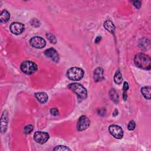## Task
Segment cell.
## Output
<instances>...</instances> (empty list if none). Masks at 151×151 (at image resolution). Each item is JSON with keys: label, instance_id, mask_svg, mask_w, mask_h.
Returning <instances> with one entry per match:
<instances>
[{"label": "cell", "instance_id": "6da1fadb", "mask_svg": "<svg viewBox=\"0 0 151 151\" xmlns=\"http://www.w3.org/2000/svg\"><path fill=\"white\" fill-rule=\"evenodd\" d=\"M135 63L142 69L149 70L151 68V60L150 57L144 53L137 54L134 58Z\"/></svg>", "mask_w": 151, "mask_h": 151}, {"label": "cell", "instance_id": "7a4b0ae2", "mask_svg": "<svg viewBox=\"0 0 151 151\" xmlns=\"http://www.w3.org/2000/svg\"><path fill=\"white\" fill-rule=\"evenodd\" d=\"M69 89L72 90L75 94L78 96L79 99L84 100L86 99L87 96V92L86 88L81 84L78 83H71L68 86Z\"/></svg>", "mask_w": 151, "mask_h": 151}, {"label": "cell", "instance_id": "3957f363", "mask_svg": "<svg viewBox=\"0 0 151 151\" xmlns=\"http://www.w3.org/2000/svg\"><path fill=\"white\" fill-rule=\"evenodd\" d=\"M84 76V71L79 67H72L68 70L67 72V78L73 81L81 80Z\"/></svg>", "mask_w": 151, "mask_h": 151}, {"label": "cell", "instance_id": "277c9868", "mask_svg": "<svg viewBox=\"0 0 151 151\" xmlns=\"http://www.w3.org/2000/svg\"><path fill=\"white\" fill-rule=\"evenodd\" d=\"M38 67L37 65L31 61H25L21 65V71L27 74H32L36 72Z\"/></svg>", "mask_w": 151, "mask_h": 151}, {"label": "cell", "instance_id": "5b68a950", "mask_svg": "<svg viewBox=\"0 0 151 151\" xmlns=\"http://www.w3.org/2000/svg\"><path fill=\"white\" fill-rule=\"evenodd\" d=\"M90 121L86 116L83 115L80 117L77 124V129L79 131H83L89 127Z\"/></svg>", "mask_w": 151, "mask_h": 151}, {"label": "cell", "instance_id": "8992f818", "mask_svg": "<svg viewBox=\"0 0 151 151\" xmlns=\"http://www.w3.org/2000/svg\"><path fill=\"white\" fill-rule=\"evenodd\" d=\"M110 133L116 139H121L123 136V132L121 127L118 125L112 124L109 128Z\"/></svg>", "mask_w": 151, "mask_h": 151}, {"label": "cell", "instance_id": "52a82bcc", "mask_svg": "<svg viewBox=\"0 0 151 151\" xmlns=\"http://www.w3.org/2000/svg\"><path fill=\"white\" fill-rule=\"evenodd\" d=\"M49 135L47 132L38 131L35 132L34 135V140L40 144H44L47 142L49 139Z\"/></svg>", "mask_w": 151, "mask_h": 151}, {"label": "cell", "instance_id": "ba28073f", "mask_svg": "<svg viewBox=\"0 0 151 151\" xmlns=\"http://www.w3.org/2000/svg\"><path fill=\"white\" fill-rule=\"evenodd\" d=\"M31 46L35 48H42L46 45V41L41 37H33L30 41Z\"/></svg>", "mask_w": 151, "mask_h": 151}, {"label": "cell", "instance_id": "9c48e42d", "mask_svg": "<svg viewBox=\"0 0 151 151\" xmlns=\"http://www.w3.org/2000/svg\"><path fill=\"white\" fill-rule=\"evenodd\" d=\"M10 29L12 33L18 35L24 31V24L20 22H13L11 24Z\"/></svg>", "mask_w": 151, "mask_h": 151}, {"label": "cell", "instance_id": "30bf717a", "mask_svg": "<svg viewBox=\"0 0 151 151\" xmlns=\"http://www.w3.org/2000/svg\"><path fill=\"white\" fill-rule=\"evenodd\" d=\"M45 55L54 62L57 63L59 61V55L56 50L53 48H50L46 50L44 53Z\"/></svg>", "mask_w": 151, "mask_h": 151}, {"label": "cell", "instance_id": "8fae6325", "mask_svg": "<svg viewBox=\"0 0 151 151\" xmlns=\"http://www.w3.org/2000/svg\"><path fill=\"white\" fill-rule=\"evenodd\" d=\"M8 115L7 111H4L3 112V114L1 118V132L3 133L6 132L7 127L8 124Z\"/></svg>", "mask_w": 151, "mask_h": 151}, {"label": "cell", "instance_id": "7c38bea8", "mask_svg": "<svg viewBox=\"0 0 151 151\" xmlns=\"http://www.w3.org/2000/svg\"><path fill=\"white\" fill-rule=\"evenodd\" d=\"M93 78L96 82L101 81L103 79V69L101 67L96 69L93 73Z\"/></svg>", "mask_w": 151, "mask_h": 151}, {"label": "cell", "instance_id": "4fadbf2b", "mask_svg": "<svg viewBox=\"0 0 151 151\" xmlns=\"http://www.w3.org/2000/svg\"><path fill=\"white\" fill-rule=\"evenodd\" d=\"M35 96L41 103H45L48 100V96L45 92L36 93Z\"/></svg>", "mask_w": 151, "mask_h": 151}, {"label": "cell", "instance_id": "5bb4252c", "mask_svg": "<svg viewBox=\"0 0 151 151\" xmlns=\"http://www.w3.org/2000/svg\"><path fill=\"white\" fill-rule=\"evenodd\" d=\"M103 26L105 27V29L108 31L109 32L111 33H113L115 31V25L113 24V22L110 20H107L103 24Z\"/></svg>", "mask_w": 151, "mask_h": 151}, {"label": "cell", "instance_id": "9a60e30c", "mask_svg": "<svg viewBox=\"0 0 151 151\" xmlns=\"http://www.w3.org/2000/svg\"><path fill=\"white\" fill-rule=\"evenodd\" d=\"M10 18V12L8 11H7L6 10H3L1 12V16H0V21H1V22L5 23L7 21H8Z\"/></svg>", "mask_w": 151, "mask_h": 151}, {"label": "cell", "instance_id": "2e32d148", "mask_svg": "<svg viewBox=\"0 0 151 151\" xmlns=\"http://www.w3.org/2000/svg\"><path fill=\"white\" fill-rule=\"evenodd\" d=\"M109 96L112 101L116 104L119 103V96L115 89H111L109 92Z\"/></svg>", "mask_w": 151, "mask_h": 151}, {"label": "cell", "instance_id": "e0dca14e", "mask_svg": "<svg viewBox=\"0 0 151 151\" xmlns=\"http://www.w3.org/2000/svg\"><path fill=\"white\" fill-rule=\"evenodd\" d=\"M141 92L144 96V97L146 99L150 100V87L146 86L142 88Z\"/></svg>", "mask_w": 151, "mask_h": 151}, {"label": "cell", "instance_id": "ac0fdd59", "mask_svg": "<svg viewBox=\"0 0 151 151\" xmlns=\"http://www.w3.org/2000/svg\"><path fill=\"white\" fill-rule=\"evenodd\" d=\"M139 46L141 49L147 50L150 48V41L147 39H143L139 43Z\"/></svg>", "mask_w": 151, "mask_h": 151}, {"label": "cell", "instance_id": "d6986e66", "mask_svg": "<svg viewBox=\"0 0 151 151\" xmlns=\"http://www.w3.org/2000/svg\"><path fill=\"white\" fill-rule=\"evenodd\" d=\"M114 81L117 84H120L123 82L122 75L119 70H118L115 74Z\"/></svg>", "mask_w": 151, "mask_h": 151}, {"label": "cell", "instance_id": "ffe728a7", "mask_svg": "<svg viewBox=\"0 0 151 151\" xmlns=\"http://www.w3.org/2000/svg\"><path fill=\"white\" fill-rule=\"evenodd\" d=\"M46 36L47 37V39H48V40L50 41V43H51L52 44H55L57 43V39H56V37L54 35L48 33V34H47Z\"/></svg>", "mask_w": 151, "mask_h": 151}, {"label": "cell", "instance_id": "44dd1931", "mask_svg": "<svg viewBox=\"0 0 151 151\" xmlns=\"http://www.w3.org/2000/svg\"><path fill=\"white\" fill-rule=\"evenodd\" d=\"M33 129H34V127L32 124H29L24 128V132L26 135H27V134L30 133L33 131Z\"/></svg>", "mask_w": 151, "mask_h": 151}, {"label": "cell", "instance_id": "7402d4cb", "mask_svg": "<svg viewBox=\"0 0 151 151\" xmlns=\"http://www.w3.org/2000/svg\"><path fill=\"white\" fill-rule=\"evenodd\" d=\"M54 150H60V151H67V150H71V149L68 148L67 146H62V145H59L57 146L54 149Z\"/></svg>", "mask_w": 151, "mask_h": 151}, {"label": "cell", "instance_id": "603a6c76", "mask_svg": "<svg viewBox=\"0 0 151 151\" xmlns=\"http://www.w3.org/2000/svg\"><path fill=\"white\" fill-rule=\"evenodd\" d=\"M31 26L33 27H39L40 26V22L39 20L34 18L31 21Z\"/></svg>", "mask_w": 151, "mask_h": 151}, {"label": "cell", "instance_id": "cb8c5ba5", "mask_svg": "<svg viewBox=\"0 0 151 151\" xmlns=\"http://www.w3.org/2000/svg\"><path fill=\"white\" fill-rule=\"evenodd\" d=\"M136 127V123L135 122L133 121V120H132L131 121L129 124H128V129L129 130V131H133L135 129Z\"/></svg>", "mask_w": 151, "mask_h": 151}, {"label": "cell", "instance_id": "d4e9b609", "mask_svg": "<svg viewBox=\"0 0 151 151\" xmlns=\"http://www.w3.org/2000/svg\"><path fill=\"white\" fill-rule=\"evenodd\" d=\"M50 113L53 116H58V114H59V112H58V110L56 108H53V109H51V110H50Z\"/></svg>", "mask_w": 151, "mask_h": 151}, {"label": "cell", "instance_id": "484cf974", "mask_svg": "<svg viewBox=\"0 0 151 151\" xmlns=\"http://www.w3.org/2000/svg\"><path fill=\"white\" fill-rule=\"evenodd\" d=\"M133 5H134L137 9L140 8V7H141V1H133Z\"/></svg>", "mask_w": 151, "mask_h": 151}, {"label": "cell", "instance_id": "4316f807", "mask_svg": "<svg viewBox=\"0 0 151 151\" xmlns=\"http://www.w3.org/2000/svg\"><path fill=\"white\" fill-rule=\"evenodd\" d=\"M123 89L124 92H127L128 91V90L129 89V85H128V83L127 82H124V83H123Z\"/></svg>", "mask_w": 151, "mask_h": 151}, {"label": "cell", "instance_id": "83f0119b", "mask_svg": "<svg viewBox=\"0 0 151 151\" xmlns=\"http://www.w3.org/2000/svg\"><path fill=\"white\" fill-rule=\"evenodd\" d=\"M100 40H101V37H97L95 39V43L97 44L100 41Z\"/></svg>", "mask_w": 151, "mask_h": 151}, {"label": "cell", "instance_id": "f1b7e54d", "mask_svg": "<svg viewBox=\"0 0 151 151\" xmlns=\"http://www.w3.org/2000/svg\"><path fill=\"white\" fill-rule=\"evenodd\" d=\"M123 97L124 100H127V99L128 98V96H127V92H123Z\"/></svg>", "mask_w": 151, "mask_h": 151}, {"label": "cell", "instance_id": "f546056e", "mask_svg": "<svg viewBox=\"0 0 151 151\" xmlns=\"http://www.w3.org/2000/svg\"><path fill=\"white\" fill-rule=\"evenodd\" d=\"M118 115V110L116 109L113 113V116H116Z\"/></svg>", "mask_w": 151, "mask_h": 151}]
</instances>
